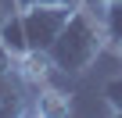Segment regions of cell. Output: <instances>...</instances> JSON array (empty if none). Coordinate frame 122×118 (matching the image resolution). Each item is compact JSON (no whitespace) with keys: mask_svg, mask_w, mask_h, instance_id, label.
Instances as JSON below:
<instances>
[{"mask_svg":"<svg viewBox=\"0 0 122 118\" xmlns=\"http://www.w3.org/2000/svg\"><path fill=\"white\" fill-rule=\"evenodd\" d=\"M104 50H108L104 22H101V14H97L90 4H83V7L72 11L68 25L61 29V36L54 39V47H50L47 54H50L54 68L65 75V79H72V75H83Z\"/></svg>","mask_w":122,"mask_h":118,"instance_id":"6da1fadb","label":"cell"},{"mask_svg":"<svg viewBox=\"0 0 122 118\" xmlns=\"http://www.w3.org/2000/svg\"><path fill=\"white\" fill-rule=\"evenodd\" d=\"M76 7L68 4H36V7H22V22H25V36L32 50H50L54 39L61 36V29L68 25Z\"/></svg>","mask_w":122,"mask_h":118,"instance_id":"7a4b0ae2","label":"cell"},{"mask_svg":"<svg viewBox=\"0 0 122 118\" xmlns=\"http://www.w3.org/2000/svg\"><path fill=\"white\" fill-rule=\"evenodd\" d=\"M68 111H72V93L65 86L50 82V86L32 93V114H40V118H61Z\"/></svg>","mask_w":122,"mask_h":118,"instance_id":"3957f363","label":"cell"},{"mask_svg":"<svg viewBox=\"0 0 122 118\" xmlns=\"http://www.w3.org/2000/svg\"><path fill=\"white\" fill-rule=\"evenodd\" d=\"M86 4L101 14V22H104V36H108V47L118 50V47H122V0H86Z\"/></svg>","mask_w":122,"mask_h":118,"instance_id":"277c9868","label":"cell"},{"mask_svg":"<svg viewBox=\"0 0 122 118\" xmlns=\"http://www.w3.org/2000/svg\"><path fill=\"white\" fill-rule=\"evenodd\" d=\"M0 47H4L11 57H22L29 54V36H25V22H22V11H11L4 18V25H0Z\"/></svg>","mask_w":122,"mask_h":118,"instance_id":"5b68a950","label":"cell"},{"mask_svg":"<svg viewBox=\"0 0 122 118\" xmlns=\"http://www.w3.org/2000/svg\"><path fill=\"white\" fill-rule=\"evenodd\" d=\"M18 82V72H15V57L0 47V90H7V86H15Z\"/></svg>","mask_w":122,"mask_h":118,"instance_id":"8992f818","label":"cell"},{"mask_svg":"<svg viewBox=\"0 0 122 118\" xmlns=\"http://www.w3.org/2000/svg\"><path fill=\"white\" fill-rule=\"evenodd\" d=\"M101 93H104V100H108V107H111L115 114H122V75H118V79H108Z\"/></svg>","mask_w":122,"mask_h":118,"instance_id":"52a82bcc","label":"cell"},{"mask_svg":"<svg viewBox=\"0 0 122 118\" xmlns=\"http://www.w3.org/2000/svg\"><path fill=\"white\" fill-rule=\"evenodd\" d=\"M15 4H18V11H22V7H36V4H68V7H83L86 0H15Z\"/></svg>","mask_w":122,"mask_h":118,"instance_id":"ba28073f","label":"cell"},{"mask_svg":"<svg viewBox=\"0 0 122 118\" xmlns=\"http://www.w3.org/2000/svg\"><path fill=\"white\" fill-rule=\"evenodd\" d=\"M115 54H118V57H122V47H118V50H115Z\"/></svg>","mask_w":122,"mask_h":118,"instance_id":"9c48e42d","label":"cell"}]
</instances>
